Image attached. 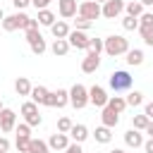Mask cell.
<instances>
[{
  "label": "cell",
  "instance_id": "21",
  "mask_svg": "<svg viewBox=\"0 0 153 153\" xmlns=\"http://www.w3.org/2000/svg\"><path fill=\"white\" fill-rule=\"evenodd\" d=\"M31 81L26 79V76H19L17 81H14V91H17V96H31Z\"/></svg>",
  "mask_w": 153,
  "mask_h": 153
},
{
  "label": "cell",
  "instance_id": "23",
  "mask_svg": "<svg viewBox=\"0 0 153 153\" xmlns=\"http://www.w3.org/2000/svg\"><path fill=\"white\" fill-rule=\"evenodd\" d=\"M127 65H131V67H139V65H143V53H141L139 48L129 50V53H127Z\"/></svg>",
  "mask_w": 153,
  "mask_h": 153
},
{
  "label": "cell",
  "instance_id": "14",
  "mask_svg": "<svg viewBox=\"0 0 153 153\" xmlns=\"http://www.w3.org/2000/svg\"><path fill=\"white\" fill-rule=\"evenodd\" d=\"M124 143H127L129 148H139V146H143V134L131 127L129 131H124Z\"/></svg>",
  "mask_w": 153,
  "mask_h": 153
},
{
  "label": "cell",
  "instance_id": "43",
  "mask_svg": "<svg viewBox=\"0 0 153 153\" xmlns=\"http://www.w3.org/2000/svg\"><path fill=\"white\" fill-rule=\"evenodd\" d=\"M143 151H146V153H153V139L143 141Z\"/></svg>",
  "mask_w": 153,
  "mask_h": 153
},
{
  "label": "cell",
  "instance_id": "45",
  "mask_svg": "<svg viewBox=\"0 0 153 153\" xmlns=\"http://www.w3.org/2000/svg\"><path fill=\"white\" fill-rule=\"evenodd\" d=\"M139 2H141L143 7H153V0H139Z\"/></svg>",
  "mask_w": 153,
  "mask_h": 153
},
{
  "label": "cell",
  "instance_id": "7",
  "mask_svg": "<svg viewBox=\"0 0 153 153\" xmlns=\"http://www.w3.org/2000/svg\"><path fill=\"white\" fill-rule=\"evenodd\" d=\"M108 100H110V96L105 93V88H103V86H98V84H96V86H91V88H88V103H93L96 108H105V105H108Z\"/></svg>",
  "mask_w": 153,
  "mask_h": 153
},
{
  "label": "cell",
  "instance_id": "26",
  "mask_svg": "<svg viewBox=\"0 0 153 153\" xmlns=\"http://www.w3.org/2000/svg\"><path fill=\"white\" fill-rule=\"evenodd\" d=\"M55 24V14L50 10H41L38 12V26H53Z\"/></svg>",
  "mask_w": 153,
  "mask_h": 153
},
{
  "label": "cell",
  "instance_id": "33",
  "mask_svg": "<svg viewBox=\"0 0 153 153\" xmlns=\"http://www.w3.org/2000/svg\"><path fill=\"white\" fill-rule=\"evenodd\" d=\"M88 53H91V55H100V53H103V38H91Z\"/></svg>",
  "mask_w": 153,
  "mask_h": 153
},
{
  "label": "cell",
  "instance_id": "29",
  "mask_svg": "<svg viewBox=\"0 0 153 153\" xmlns=\"http://www.w3.org/2000/svg\"><path fill=\"white\" fill-rule=\"evenodd\" d=\"M148 117L146 115H134L131 117V124H134V129H139V131H146V127H148Z\"/></svg>",
  "mask_w": 153,
  "mask_h": 153
},
{
  "label": "cell",
  "instance_id": "2",
  "mask_svg": "<svg viewBox=\"0 0 153 153\" xmlns=\"http://www.w3.org/2000/svg\"><path fill=\"white\" fill-rule=\"evenodd\" d=\"M108 81H110V88H112L115 93H120V91H129V88H131V74L124 72V69L112 72Z\"/></svg>",
  "mask_w": 153,
  "mask_h": 153
},
{
  "label": "cell",
  "instance_id": "19",
  "mask_svg": "<svg viewBox=\"0 0 153 153\" xmlns=\"http://www.w3.org/2000/svg\"><path fill=\"white\" fill-rule=\"evenodd\" d=\"M69 31H72V29H69V26H67V22H62V19H60V22H55V24L50 26V33L55 36V41H57V38H67V36H69Z\"/></svg>",
  "mask_w": 153,
  "mask_h": 153
},
{
  "label": "cell",
  "instance_id": "12",
  "mask_svg": "<svg viewBox=\"0 0 153 153\" xmlns=\"http://www.w3.org/2000/svg\"><path fill=\"white\" fill-rule=\"evenodd\" d=\"M57 12H60V17L72 19V17H76V12H79V2H76V0H57Z\"/></svg>",
  "mask_w": 153,
  "mask_h": 153
},
{
  "label": "cell",
  "instance_id": "48",
  "mask_svg": "<svg viewBox=\"0 0 153 153\" xmlns=\"http://www.w3.org/2000/svg\"><path fill=\"white\" fill-rule=\"evenodd\" d=\"M96 2H98V5H105V2H108V0H96Z\"/></svg>",
  "mask_w": 153,
  "mask_h": 153
},
{
  "label": "cell",
  "instance_id": "41",
  "mask_svg": "<svg viewBox=\"0 0 153 153\" xmlns=\"http://www.w3.org/2000/svg\"><path fill=\"white\" fill-rule=\"evenodd\" d=\"M0 153H10V141L5 136H0Z\"/></svg>",
  "mask_w": 153,
  "mask_h": 153
},
{
  "label": "cell",
  "instance_id": "46",
  "mask_svg": "<svg viewBox=\"0 0 153 153\" xmlns=\"http://www.w3.org/2000/svg\"><path fill=\"white\" fill-rule=\"evenodd\" d=\"M110 153H127V151H122V148H115V151H110Z\"/></svg>",
  "mask_w": 153,
  "mask_h": 153
},
{
  "label": "cell",
  "instance_id": "11",
  "mask_svg": "<svg viewBox=\"0 0 153 153\" xmlns=\"http://www.w3.org/2000/svg\"><path fill=\"white\" fill-rule=\"evenodd\" d=\"M14 127H17V112L10 110V108H5V110L0 112V131L10 134Z\"/></svg>",
  "mask_w": 153,
  "mask_h": 153
},
{
  "label": "cell",
  "instance_id": "30",
  "mask_svg": "<svg viewBox=\"0 0 153 153\" xmlns=\"http://www.w3.org/2000/svg\"><path fill=\"white\" fill-rule=\"evenodd\" d=\"M14 146L19 153H29V146H31V136H17L14 139Z\"/></svg>",
  "mask_w": 153,
  "mask_h": 153
},
{
  "label": "cell",
  "instance_id": "1",
  "mask_svg": "<svg viewBox=\"0 0 153 153\" xmlns=\"http://www.w3.org/2000/svg\"><path fill=\"white\" fill-rule=\"evenodd\" d=\"M103 50L110 55V57H120V55H127L129 53V41L124 36H108L103 38Z\"/></svg>",
  "mask_w": 153,
  "mask_h": 153
},
{
  "label": "cell",
  "instance_id": "20",
  "mask_svg": "<svg viewBox=\"0 0 153 153\" xmlns=\"http://www.w3.org/2000/svg\"><path fill=\"white\" fill-rule=\"evenodd\" d=\"M69 48H72V45H69V41H67V38H57V41L50 45V50H53V55H55V57L67 55V53H69Z\"/></svg>",
  "mask_w": 153,
  "mask_h": 153
},
{
  "label": "cell",
  "instance_id": "17",
  "mask_svg": "<svg viewBox=\"0 0 153 153\" xmlns=\"http://www.w3.org/2000/svg\"><path fill=\"white\" fill-rule=\"evenodd\" d=\"M48 96H50V91H48L45 86H33V88H31V100H33L36 105H45V103H48Z\"/></svg>",
  "mask_w": 153,
  "mask_h": 153
},
{
  "label": "cell",
  "instance_id": "40",
  "mask_svg": "<svg viewBox=\"0 0 153 153\" xmlns=\"http://www.w3.org/2000/svg\"><path fill=\"white\" fill-rule=\"evenodd\" d=\"M12 5H14L17 10H24V7H29V5H31V0H12Z\"/></svg>",
  "mask_w": 153,
  "mask_h": 153
},
{
  "label": "cell",
  "instance_id": "15",
  "mask_svg": "<svg viewBox=\"0 0 153 153\" xmlns=\"http://www.w3.org/2000/svg\"><path fill=\"white\" fill-rule=\"evenodd\" d=\"M48 146L53 148V151H65L67 146H69V136L67 134H50V139H48Z\"/></svg>",
  "mask_w": 153,
  "mask_h": 153
},
{
  "label": "cell",
  "instance_id": "35",
  "mask_svg": "<svg viewBox=\"0 0 153 153\" xmlns=\"http://www.w3.org/2000/svg\"><path fill=\"white\" fill-rule=\"evenodd\" d=\"M91 24H93V22H88V19H84V17H76V19H74V29H76V31H86V29H91Z\"/></svg>",
  "mask_w": 153,
  "mask_h": 153
},
{
  "label": "cell",
  "instance_id": "31",
  "mask_svg": "<svg viewBox=\"0 0 153 153\" xmlns=\"http://www.w3.org/2000/svg\"><path fill=\"white\" fill-rule=\"evenodd\" d=\"M72 127H74V122H72L69 117H60V120H57V131H60V134H69Z\"/></svg>",
  "mask_w": 153,
  "mask_h": 153
},
{
  "label": "cell",
  "instance_id": "3",
  "mask_svg": "<svg viewBox=\"0 0 153 153\" xmlns=\"http://www.w3.org/2000/svg\"><path fill=\"white\" fill-rule=\"evenodd\" d=\"M76 14L88 19V22H96L98 17H103V5H98L96 0H84V2H79V12Z\"/></svg>",
  "mask_w": 153,
  "mask_h": 153
},
{
  "label": "cell",
  "instance_id": "36",
  "mask_svg": "<svg viewBox=\"0 0 153 153\" xmlns=\"http://www.w3.org/2000/svg\"><path fill=\"white\" fill-rule=\"evenodd\" d=\"M139 26H153V12H143L139 17Z\"/></svg>",
  "mask_w": 153,
  "mask_h": 153
},
{
  "label": "cell",
  "instance_id": "16",
  "mask_svg": "<svg viewBox=\"0 0 153 153\" xmlns=\"http://www.w3.org/2000/svg\"><path fill=\"white\" fill-rule=\"evenodd\" d=\"M100 122H103V127H110V129H112V127H117L120 115H117L112 108H108V105H105V108H103V112H100Z\"/></svg>",
  "mask_w": 153,
  "mask_h": 153
},
{
  "label": "cell",
  "instance_id": "32",
  "mask_svg": "<svg viewBox=\"0 0 153 153\" xmlns=\"http://www.w3.org/2000/svg\"><path fill=\"white\" fill-rule=\"evenodd\" d=\"M139 31H141V38H143V43L153 48V26H139Z\"/></svg>",
  "mask_w": 153,
  "mask_h": 153
},
{
  "label": "cell",
  "instance_id": "34",
  "mask_svg": "<svg viewBox=\"0 0 153 153\" xmlns=\"http://www.w3.org/2000/svg\"><path fill=\"white\" fill-rule=\"evenodd\" d=\"M122 26H124L127 31H136V29H139V19H136V17H129V14H127V17L122 19Z\"/></svg>",
  "mask_w": 153,
  "mask_h": 153
},
{
  "label": "cell",
  "instance_id": "38",
  "mask_svg": "<svg viewBox=\"0 0 153 153\" xmlns=\"http://www.w3.org/2000/svg\"><path fill=\"white\" fill-rule=\"evenodd\" d=\"M50 2H53V0H31V5H33L38 12H41V10H48V5H50Z\"/></svg>",
  "mask_w": 153,
  "mask_h": 153
},
{
  "label": "cell",
  "instance_id": "4",
  "mask_svg": "<svg viewBox=\"0 0 153 153\" xmlns=\"http://www.w3.org/2000/svg\"><path fill=\"white\" fill-rule=\"evenodd\" d=\"M69 103H72V108H76V110L86 108V105H88V88H86L84 84H74V86L69 88Z\"/></svg>",
  "mask_w": 153,
  "mask_h": 153
},
{
  "label": "cell",
  "instance_id": "39",
  "mask_svg": "<svg viewBox=\"0 0 153 153\" xmlns=\"http://www.w3.org/2000/svg\"><path fill=\"white\" fill-rule=\"evenodd\" d=\"M65 153H84V151H81V143H69L65 148Z\"/></svg>",
  "mask_w": 153,
  "mask_h": 153
},
{
  "label": "cell",
  "instance_id": "28",
  "mask_svg": "<svg viewBox=\"0 0 153 153\" xmlns=\"http://www.w3.org/2000/svg\"><path fill=\"white\" fill-rule=\"evenodd\" d=\"M124 100H127V105H131V108H139V105L143 103V93H141V91H129V96H127Z\"/></svg>",
  "mask_w": 153,
  "mask_h": 153
},
{
  "label": "cell",
  "instance_id": "47",
  "mask_svg": "<svg viewBox=\"0 0 153 153\" xmlns=\"http://www.w3.org/2000/svg\"><path fill=\"white\" fill-rule=\"evenodd\" d=\"M2 19H5V12H2V7H0V22H2Z\"/></svg>",
  "mask_w": 153,
  "mask_h": 153
},
{
  "label": "cell",
  "instance_id": "25",
  "mask_svg": "<svg viewBox=\"0 0 153 153\" xmlns=\"http://www.w3.org/2000/svg\"><path fill=\"white\" fill-rule=\"evenodd\" d=\"M29 153H50V146H48V141H41V139H31Z\"/></svg>",
  "mask_w": 153,
  "mask_h": 153
},
{
  "label": "cell",
  "instance_id": "5",
  "mask_svg": "<svg viewBox=\"0 0 153 153\" xmlns=\"http://www.w3.org/2000/svg\"><path fill=\"white\" fill-rule=\"evenodd\" d=\"M26 43H29V48H31L33 55H43L48 50V45H45V41H43V36H41L38 29H29L26 31Z\"/></svg>",
  "mask_w": 153,
  "mask_h": 153
},
{
  "label": "cell",
  "instance_id": "27",
  "mask_svg": "<svg viewBox=\"0 0 153 153\" xmlns=\"http://www.w3.org/2000/svg\"><path fill=\"white\" fill-rule=\"evenodd\" d=\"M124 10H127V14H129V17H136V19L143 14V5H141L139 0H136V2H127V5H124Z\"/></svg>",
  "mask_w": 153,
  "mask_h": 153
},
{
  "label": "cell",
  "instance_id": "44",
  "mask_svg": "<svg viewBox=\"0 0 153 153\" xmlns=\"http://www.w3.org/2000/svg\"><path fill=\"white\" fill-rule=\"evenodd\" d=\"M146 134H148V136H151V139H153V120H151V122H148V127H146Z\"/></svg>",
  "mask_w": 153,
  "mask_h": 153
},
{
  "label": "cell",
  "instance_id": "22",
  "mask_svg": "<svg viewBox=\"0 0 153 153\" xmlns=\"http://www.w3.org/2000/svg\"><path fill=\"white\" fill-rule=\"evenodd\" d=\"M93 136H96V141H98V143H110V139H112V129L100 124V127H96Z\"/></svg>",
  "mask_w": 153,
  "mask_h": 153
},
{
  "label": "cell",
  "instance_id": "8",
  "mask_svg": "<svg viewBox=\"0 0 153 153\" xmlns=\"http://www.w3.org/2000/svg\"><path fill=\"white\" fill-rule=\"evenodd\" d=\"M67 41H69V45L76 48V50H88V43H91V38L86 36V31H76V29L69 31Z\"/></svg>",
  "mask_w": 153,
  "mask_h": 153
},
{
  "label": "cell",
  "instance_id": "42",
  "mask_svg": "<svg viewBox=\"0 0 153 153\" xmlns=\"http://www.w3.org/2000/svg\"><path fill=\"white\" fill-rule=\"evenodd\" d=\"M143 115H146V117H148V120H153V100H151V103H146V105H143Z\"/></svg>",
  "mask_w": 153,
  "mask_h": 153
},
{
  "label": "cell",
  "instance_id": "37",
  "mask_svg": "<svg viewBox=\"0 0 153 153\" xmlns=\"http://www.w3.org/2000/svg\"><path fill=\"white\" fill-rule=\"evenodd\" d=\"M14 131H17V136H31V127H29L26 122H24V124H17Z\"/></svg>",
  "mask_w": 153,
  "mask_h": 153
},
{
  "label": "cell",
  "instance_id": "49",
  "mask_svg": "<svg viewBox=\"0 0 153 153\" xmlns=\"http://www.w3.org/2000/svg\"><path fill=\"white\" fill-rule=\"evenodd\" d=\"M2 110H5V105H2V100H0V112H2Z\"/></svg>",
  "mask_w": 153,
  "mask_h": 153
},
{
  "label": "cell",
  "instance_id": "18",
  "mask_svg": "<svg viewBox=\"0 0 153 153\" xmlns=\"http://www.w3.org/2000/svg\"><path fill=\"white\" fill-rule=\"evenodd\" d=\"M69 136H72L74 143H84V141L88 139V129H86V124H74V127L69 129Z\"/></svg>",
  "mask_w": 153,
  "mask_h": 153
},
{
  "label": "cell",
  "instance_id": "10",
  "mask_svg": "<svg viewBox=\"0 0 153 153\" xmlns=\"http://www.w3.org/2000/svg\"><path fill=\"white\" fill-rule=\"evenodd\" d=\"M124 12V0H108L103 5V17L105 19H117Z\"/></svg>",
  "mask_w": 153,
  "mask_h": 153
},
{
  "label": "cell",
  "instance_id": "13",
  "mask_svg": "<svg viewBox=\"0 0 153 153\" xmlns=\"http://www.w3.org/2000/svg\"><path fill=\"white\" fill-rule=\"evenodd\" d=\"M98 67H100V55H91V53H86V57L81 60V72H84V74H93Z\"/></svg>",
  "mask_w": 153,
  "mask_h": 153
},
{
  "label": "cell",
  "instance_id": "24",
  "mask_svg": "<svg viewBox=\"0 0 153 153\" xmlns=\"http://www.w3.org/2000/svg\"><path fill=\"white\" fill-rule=\"evenodd\" d=\"M108 108H112L117 115H122V112H124V108H127V100H124L122 96H112V98L108 100Z\"/></svg>",
  "mask_w": 153,
  "mask_h": 153
},
{
  "label": "cell",
  "instance_id": "6",
  "mask_svg": "<svg viewBox=\"0 0 153 153\" xmlns=\"http://www.w3.org/2000/svg\"><path fill=\"white\" fill-rule=\"evenodd\" d=\"M22 115H24V120H26L29 127H38V124L43 122V117L38 115V105H36L33 100H26V103L22 105Z\"/></svg>",
  "mask_w": 153,
  "mask_h": 153
},
{
  "label": "cell",
  "instance_id": "9",
  "mask_svg": "<svg viewBox=\"0 0 153 153\" xmlns=\"http://www.w3.org/2000/svg\"><path fill=\"white\" fill-rule=\"evenodd\" d=\"M69 103V91H65V88H57V91H50V96H48V108H65Z\"/></svg>",
  "mask_w": 153,
  "mask_h": 153
}]
</instances>
